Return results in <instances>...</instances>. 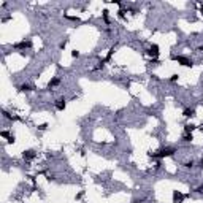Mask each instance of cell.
Wrapping results in <instances>:
<instances>
[{"label":"cell","mask_w":203,"mask_h":203,"mask_svg":"<svg viewBox=\"0 0 203 203\" xmlns=\"http://www.w3.org/2000/svg\"><path fill=\"white\" fill-rule=\"evenodd\" d=\"M103 19H105V22H110V19H108V11H106V10L103 11Z\"/></svg>","instance_id":"7c38bea8"},{"label":"cell","mask_w":203,"mask_h":203,"mask_svg":"<svg viewBox=\"0 0 203 203\" xmlns=\"http://www.w3.org/2000/svg\"><path fill=\"white\" fill-rule=\"evenodd\" d=\"M59 84H60V79H59V78H52L51 81L48 83V87L52 89V87H56V86H59Z\"/></svg>","instance_id":"5b68a950"},{"label":"cell","mask_w":203,"mask_h":203,"mask_svg":"<svg viewBox=\"0 0 203 203\" xmlns=\"http://www.w3.org/2000/svg\"><path fill=\"white\" fill-rule=\"evenodd\" d=\"M29 91H32L30 84H21L19 86V92H29Z\"/></svg>","instance_id":"ba28073f"},{"label":"cell","mask_w":203,"mask_h":203,"mask_svg":"<svg viewBox=\"0 0 203 203\" xmlns=\"http://www.w3.org/2000/svg\"><path fill=\"white\" fill-rule=\"evenodd\" d=\"M202 13H203V7H202Z\"/></svg>","instance_id":"ac0fdd59"},{"label":"cell","mask_w":203,"mask_h":203,"mask_svg":"<svg viewBox=\"0 0 203 203\" xmlns=\"http://www.w3.org/2000/svg\"><path fill=\"white\" fill-rule=\"evenodd\" d=\"M173 60H176L178 63H181V65H184V67H192L194 65L192 59H189L186 56H173Z\"/></svg>","instance_id":"7a4b0ae2"},{"label":"cell","mask_w":203,"mask_h":203,"mask_svg":"<svg viewBox=\"0 0 203 203\" xmlns=\"http://www.w3.org/2000/svg\"><path fill=\"white\" fill-rule=\"evenodd\" d=\"M56 108L59 111H63L65 110V99H59L57 102H56Z\"/></svg>","instance_id":"277c9868"},{"label":"cell","mask_w":203,"mask_h":203,"mask_svg":"<svg viewBox=\"0 0 203 203\" xmlns=\"http://www.w3.org/2000/svg\"><path fill=\"white\" fill-rule=\"evenodd\" d=\"M30 46V41H21V43L15 44V48H29Z\"/></svg>","instance_id":"9c48e42d"},{"label":"cell","mask_w":203,"mask_h":203,"mask_svg":"<svg viewBox=\"0 0 203 203\" xmlns=\"http://www.w3.org/2000/svg\"><path fill=\"white\" fill-rule=\"evenodd\" d=\"M148 52H149V56H152V57H157V56H159V46H157V44H152Z\"/></svg>","instance_id":"3957f363"},{"label":"cell","mask_w":203,"mask_h":203,"mask_svg":"<svg viewBox=\"0 0 203 203\" xmlns=\"http://www.w3.org/2000/svg\"><path fill=\"white\" fill-rule=\"evenodd\" d=\"M173 200H175V203H181L183 200H184V195H181L179 192H175L173 194Z\"/></svg>","instance_id":"8992f818"},{"label":"cell","mask_w":203,"mask_h":203,"mask_svg":"<svg viewBox=\"0 0 203 203\" xmlns=\"http://www.w3.org/2000/svg\"><path fill=\"white\" fill-rule=\"evenodd\" d=\"M184 116H186V118H192V116H194V110H184Z\"/></svg>","instance_id":"30bf717a"},{"label":"cell","mask_w":203,"mask_h":203,"mask_svg":"<svg viewBox=\"0 0 203 203\" xmlns=\"http://www.w3.org/2000/svg\"><path fill=\"white\" fill-rule=\"evenodd\" d=\"M184 140H186V141H190V140H192V135H189V133H186V135H184Z\"/></svg>","instance_id":"4fadbf2b"},{"label":"cell","mask_w":203,"mask_h":203,"mask_svg":"<svg viewBox=\"0 0 203 203\" xmlns=\"http://www.w3.org/2000/svg\"><path fill=\"white\" fill-rule=\"evenodd\" d=\"M186 167H189V168H192V167H194V162H192V160H190V162H189V163H186Z\"/></svg>","instance_id":"9a60e30c"},{"label":"cell","mask_w":203,"mask_h":203,"mask_svg":"<svg viewBox=\"0 0 203 203\" xmlns=\"http://www.w3.org/2000/svg\"><path fill=\"white\" fill-rule=\"evenodd\" d=\"M35 157V151L29 149V151H24V159H33Z\"/></svg>","instance_id":"52a82bcc"},{"label":"cell","mask_w":203,"mask_h":203,"mask_svg":"<svg viewBox=\"0 0 203 203\" xmlns=\"http://www.w3.org/2000/svg\"><path fill=\"white\" fill-rule=\"evenodd\" d=\"M195 190H197V192H200V194H203V184H202V186H198V187H197Z\"/></svg>","instance_id":"5bb4252c"},{"label":"cell","mask_w":203,"mask_h":203,"mask_svg":"<svg viewBox=\"0 0 203 203\" xmlns=\"http://www.w3.org/2000/svg\"><path fill=\"white\" fill-rule=\"evenodd\" d=\"M194 130V126H186V133H190Z\"/></svg>","instance_id":"8fae6325"},{"label":"cell","mask_w":203,"mask_h":203,"mask_svg":"<svg viewBox=\"0 0 203 203\" xmlns=\"http://www.w3.org/2000/svg\"><path fill=\"white\" fill-rule=\"evenodd\" d=\"M38 129H40V130H44V129H46V124H41V126H38Z\"/></svg>","instance_id":"2e32d148"},{"label":"cell","mask_w":203,"mask_h":203,"mask_svg":"<svg viewBox=\"0 0 203 203\" xmlns=\"http://www.w3.org/2000/svg\"><path fill=\"white\" fill-rule=\"evenodd\" d=\"M175 154V148H163L160 149V151L154 152V154H151L152 157H155V159H162V157H168V155H173Z\"/></svg>","instance_id":"6da1fadb"},{"label":"cell","mask_w":203,"mask_h":203,"mask_svg":"<svg viewBox=\"0 0 203 203\" xmlns=\"http://www.w3.org/2000/svg\"><path fill=\"white\" fill-rule=\"evenodd\" d=\"M71 56H73V57H78V56H79V52H78V51H73V52H71Z\"/></svg>","instance_id":"e0dca14e"}]
</instances>
